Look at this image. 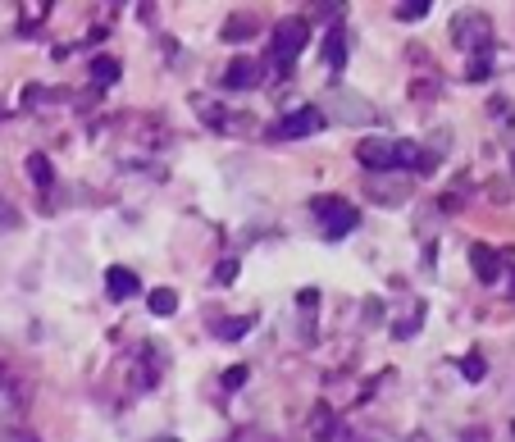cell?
I'll list each match as a JSON object with an SVG mask.
<instances>
[{"instance_id":"6","label":"cell","mask_w":515,"mask_h":442,"mask_svg":"<svg viewBox=\"0 0 515 442\" xmlns=\"http://www.w3.org/2000/svg\"><path fill=\"white\" fill-rule=\"evenodd\" d=\"M356 160H361L365 169H397V165H392V142H383V137L361 142V146H356Z\"/></svg>"},{"instance_id":"3","label":"cell","mask_w":515,"mask_h":442,"mask_svg":"<svg viewBox=\"0 0 515 442\" xmlns=\"http://www.w3.org/2000/svg\"><path fill=\"white\" fill-rule=\"evenodd\" d=\"M324 128V110L320 105H301L292 114H283V124H274V137H310Z\"/></svg>"},{"instance_id":"1","label":"cell","mask_w":515,"mask_h":442,"mask_svg":"<svg viewBox=\"0 0 515 442\" xmlns=\"http://www.w3.org/2000/svg\"><path fill=\"white\" fill-rule=\"evenodd\" d=\"M306 42H310V23L306 19H279L274 23V60H279V73H288L292 69V60L306 51Z\"/></svg>"},{"instance_id":"17","label":"cell","mask_w":515,"mask_h":442,"mask_svg":"<svg viewBox=\"0 0 515 442\" xmlns=\"http://www.w3.org/2000/svg\"><path fill=\"white\" fill-rule=\"evenodd\" d=\"M297 306H301L306 315H315V306H320V292H315V288H306V292L297 297Z\"/></svg>"},{"instance_id":"14","label":"cell","mask_w":515,"mask_h":442,"mask_svg":"<svg viewBox=\"0 0 515 442\" xmlns=\"http://www.w3.org/2000/svg\"><path fill=\"white\" fill-rule=\"evenodd\" d=\"M461 370H465V379H470V383H479V379L488 374V365H484V356H479V351L465 356V360H461Z\"/></svg>"},{"instance_id":"9","label":"cell","mask_w":515,"mask_h":442,"mask_svg":"<svg viewBox=\"0 0 515 442\" xmlns=\"http://www.w3.org/2000/svg\"><path fill=\"white\" fill-rule=\"evenodd\" d=\"M251 329H256V319H251V315H237V319H224V324H219L215 333H219L224 342H237V338L251 333Z\"/></svg>"},{"instance_id":"2","label":"cell","mask_w":515,"mask_h":442,"mask_svg":"<svg viewBox=\"0 0 515 442\" xmlns=\"http://www.w3.org/2000/svg\"><path fill=\"white\" fill-rule=\"evenodd\" d=\"M315 215L329 224V228H324L329 237H347L351 228H361V210L347 206V201H338V196H333V201H329V196H324V201H315Z\"/></svg>"},{"instance_id":"13","label":"cell","mask_w":515,"mask_h":442,"mask_svg":"<svg viewBox=\"0 0 515 442\" xmlns=\"http://www.w3.org/2000/svg\"><path fill=\"white\" fill-rule=\"evenodd\" d=\"M433 5H429V0H406V5H397V19L402 23H415V19H424Z\"/></svg>"},{"instance_id":"16","label":"cell","mask_w":515,"mask_h":442,"mask_svg":"<svg viewBox=\"0 0 515 442\" xmlns=\"http://www.w3.org/2000/svg\"><path fill=\"white\" fill-rule=\"evenodd\" d=\"M237 278V260H224L219 269H215V283H233Z\"/></svg>"},{"instance_id":"15","label":"cell","mask_w":515,"mask_h":442,"mask_svg":"<svg viewBox=\"0 0 515 442\" xmlns=\"http://www.w3.org/2000/svg\"><path fill=\"white\" fill-rule=\"evenodd\" d=\"M247 374H251L247 365H233V370H224V388H228V392H237V388L247 383Z\"/></svg>"},{"instance_id":"10","label":"cell","mask_w":515,"mask_h":442,"mask_svg":"<svg viewBox=\"0 0 515 442\" xmlns=\"http://www.w3.org/2000/svg\"><path fill=\"white\" fill-rule=\"evenodd\" d=\"M146 306H151V315H160V319H165V315L178 310V292H174V288H155Z\"/></svg>"},{"instance_id":"5","label":"cell","mask_w":515,"mask_h":442,"mask_svg":"<svg viewBox=\"0 0 515 442\" xmlns=\"http://www.w3.org/2000/svg\"><path fill=\"white\" fill-rule=\"evenodd\" d=\"M105 292H110L114 301H133V297L142 292V278H137L133 269H124V265H114V269L105 274Z\"/></svg>"},{"instance_id":"7","label":"cell","mask_w":515,"mask_h":442,"mask_svg":"<svg viewBox=\"0 0 515 442\" xmlns=\"http://www.w3.org/2000/svg\"><path fill=\"white\" fill-rule=\"evenodd\" d=\"M470 260H474V274H479V283H497L502 265H497V251H493V247H474Z\"/></svg>"},{"instance_id":"4","label":"cell","mask_w":515,"mask_h":442,"mask_svg":"<svg viewBox=\"0 0 515 442\" xmlns=\"http://www.w3.org/2000/svg\"><path fill=\"white\" fill-rule=\"evenodd\" d=\"M260 83V64L251 60V55H237L228 69H224V87L228 92H247V87H256Z\"/></svg>"},{"instance_id":"19","label":"cell","mask_w":515,"mask_h":442,"mask_svg":"<svg viewBox=\"0 0 515 442\" xmlns=\"http://www.w3.org/2000/svg\"><path fill=\"white\" fill-rule=\"evenodd\" d=\"M511 292H515V283H511Z\"/></svg>"},{"instance_id":"11","label":"cell","mask_w":515,"mask_h":442,"mask_svg":"<svg viewBox=\"0 0 515 442\" xmlns=\"http://www.w3.org/2000/svg\"><path fill=\"white\" fill-rule=\"evenodd\" d=\"M324 60H329V69H342V64H347V37H342V32H329Z\"/></svg>"},{"instance_id":"8","label":"cell","mask_w":515,"mask_h":442,"mask_svg":"<svg viewBox=\"0 0 515 442\" xmlns=\"http://www.w3.org/2000/svg\"><path fill=\"white\" fill-rule=\"evenodd\" d=\"M87 73H92L96 87H114V83H119V60H114V55H96V60L87 64Z\"/></svg>"},{"instance_id":"12","label":"cell","mask_w":515,"mask_h":442,"mask_svg":"<svg viewBox=\"0 0 515 442\" xmlns=\"http://www.w3.org/2000/svg\"><path fill=\"white\" fill-rule=\"evenodd\" d=\"M28 174H32V183H42V187L55 178V169H51V160H46V155H32V160H28Z\"/></svg>"},{"instance_id":"18","label":"cell","mask_w":515,"mask_h":442,"mask_svg":"<svg viewBox=\"0 0 515 442\" xmlns=\"http://www.w3.org/2000/svg\"><path fill=\"white\" fill-rule=\"evenodd\" d=\"M155 442H178V438H155Z\"/></svg>"}]
</instances>
